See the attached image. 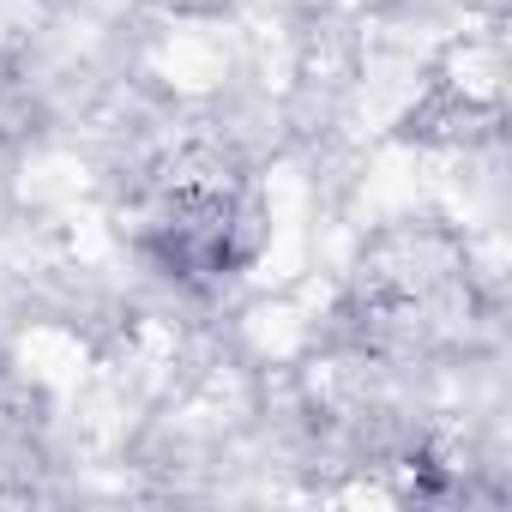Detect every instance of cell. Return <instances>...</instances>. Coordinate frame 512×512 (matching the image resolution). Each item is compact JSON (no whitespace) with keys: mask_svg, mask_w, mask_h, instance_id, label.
Segmentation results:
<instances>
[{"mask_svg":"<svg viewBox=\"0 0 512 512\" xmlns=\"http://www.w3.org/2000/svg\"><path fill=\"white\" fill-rule=\"evenodd\" d=\"M145 247L169 278L205 284V278H223V272L253 260V247H260V211L235 193H223V187L187 181L145 223Z\"/></svg>","mask_w":512,"mask_h":512,"instance_id":"1","label":"cell"}]
</instances>
